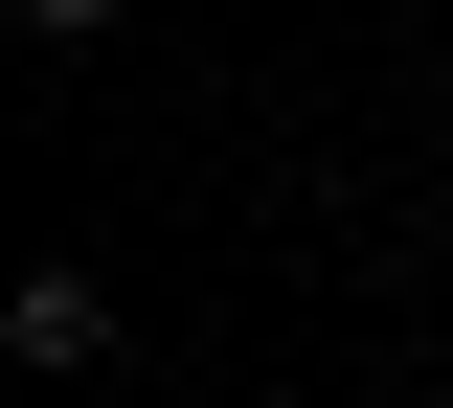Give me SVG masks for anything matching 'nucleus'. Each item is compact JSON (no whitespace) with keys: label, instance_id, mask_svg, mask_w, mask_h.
<instances>
[{"label":"nucleus","instance_id":"obj_1","mask_svg":"<svg viewBox=\"0 0 453 408\" xmlns=\"http://www.w3.org/2000/svg\"><path fill=\"white\" fill-rule=\"evenodd\" d=\"M23 23H113V0H23Z\"/></svg>","mask_w":453,"mask_h":408}]
</instances>
